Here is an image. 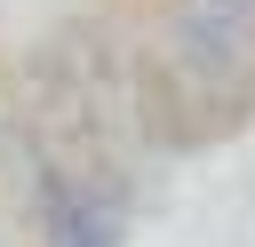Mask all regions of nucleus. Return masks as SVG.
Masks as SVG:
<instances>
[{
	"label": "nucleus",
	"instance_id": "1",
	"mask_svg": "<svg viewBox=\"0 0 255 247\" xmlns=\"http://www.w3.org/2000/svg\"><path fill=\"white\" fill-rule=\"evenodd\" d=\"M159 64L191 96V112H239L255 96V16L167 0L159 8Z\"/></svg>",
	"mask_w": 255,
	"mask_h": 247
},
{
	"label": "nucleus",
	"instance_id": "2",
	"mask_svg": "<svg viewBox=\"0 0 255 247\" xmlns=\"http://www.w3.org/2000/svg\"><path fill=\"white\" fill-rule=\"evenodd\" d=\"M32 231L40 247H128V183L48 167L32 191Z\"/></svg>",
	"mask_w": 255,
	"mask_h": 247
}]
</instances>
